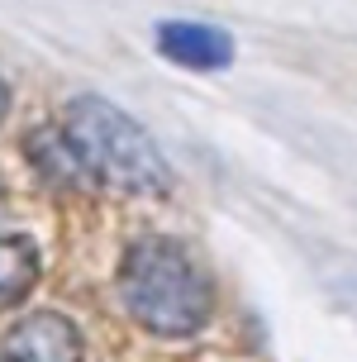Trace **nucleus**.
<instances>
[{
	"label": "nucleus",
	"mask_w": 357,
	"mask_h": 362,
	"mask_svg": "<svg viewBox=\"0 0 357 362\" xmlns=\"http://www.w3.org/2000/svg\"><path fill=\"white\" fill-rule=\"evenodd\" d=\"M62 139L90 181H105L129 196H158L172 186V167L148 139V129L100 95H76L62 110Z\"/></svg>",
	"instance_id": "obj_1"
},
{
	"label": "nucleus",
	"mask_w": 357,
	"mask_h": 362,
	"mask_svg": "<svg viewBox=\"0 0 357 362\" xmlns=\"http://www.w3.org/2000/svg\"><path fill=\"white\" fill-rule=\"evenodd\" d=\"M129 315L162 339H186L210 320V281L177 238H139L119 262Z\"/></svg>",
	"instance_id": "obj_2"
},
{
	"label": "nucleus",
	"mask_w": 357,
	"mask_h": 362,
	"mask_svg": "<svg viewBox=\"0 0 357 362\" xmlns=\"http://www.w3.org/2000/svg\"><path fill=\"white\" fill-rule=\"evenodd\" d=\"M5 362H81V334L67 315L38 310L5 334Z\"/></svg>",
	"instance_id": "obj_3"
},
{
	"label": "nucleus",
	"mask_w": 357,
	"mask_h": 362,
	"mask_svg": "<svg viewBox=\"0 0 357 362\" xmlns=\"http://www.w3.org/2000/svg\"><path fill=\"white\" fill-rule=\"evenodd\" d=\"M158 48L162 57H172L177 67H191V72H219L233 62V38L214 24H196V19H162Z\"/></svg>",
	"instance_id": "obj_4"
},
{
	"label": "nucleus",
	"mask_w": 357,
	"mask_h": 362,
	"mask_svg": "<svg viewBox=\"0 0 357 362\" xmlns=\"http://www.w3.org/2000/svg\"><path fill=\"white\" fill-rule=\"evenodd\" d=\"M24 153H29V163L38 167V177L48 181V186H62V191L90 186L86 167L76 163V153H71V144L62 139V129H34L29 144H24Z\"/></svg>",
	"instance_id": "obj_5"
},
{
	"label": "nucleus",
	"mask_w": 357,
	"mask_h": 362,
	"mask_svg": "<svg viewBox=\"0 0 357 362\" xmlns=\"http://www.w3.org/2000/svg\"><path fill=\"white\" fill-rule=\"evenodd\" d=\"M38 281V248L24 234H0V310L19 305Z\"/></svg>",
	"instance_id": "obj_6"
},
{
	"label": "nucleus",
	"mask_w": 357,
	"mask_h": 362,
	"mask_svg": "<svg viewBox=\"0 0 357 362\" xmlns=\"http://www.w3.org/2000/svg\"><path fill=\"white\" fill-rule=\"evenodd\" d=\"M5 115H10V86L0 81V119H5Z\"/></svg>",
	"instance_id": "obj_7"
},
{
	"label": "nucleus",
	"mask_w": 357,
	"mask_h": 362,
	"mask_svg": "<svg viewBox=\"0 0 357 362\" xmlns=\"http://www.w3.org/2000/svg\"><path fill=\"white\" fill-rule=\"evenodd\" d=\"M0 200H5V186H0Z\"/></svg>",
	"instance_id": "obj_8"
},
{
	"label": "nucleus",
	"mask_w": 357,
	"mask_h": 362,
	"mask_svg": "<svg viewBox=\"0 0 357 362\" xmlns=\"http://www.w3.org/2000/svg\"><path fill=\"white\" fill-rule=\"evenodd\" d=\"M0 362H5V358H0Z\"/></svg>",
	"instance_id": "obj_9"
}]
</instances>
